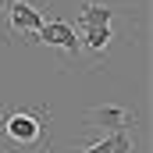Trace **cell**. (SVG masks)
<instances>
[{
	"instance_id": "6da1fadb",
	"label": "cell",
	"mask_w": 153,
	"mask_h": 153,
	"mask_svg": "<svg viewBox=\"0 0 153 153\" xmlns=\"http://www.w3.org/2000/svg\"><path fill=\"white\" fill-rule=\"evenodd\" d=\"M50 107L18 103L0 111V153H50Z\"/></svg>"
},
{
	"instance_id": "7a4b0ae2",
	"label": "cell",
	"mask_w": 153,
	"mask_h": 153,
	"mask_svg": "<svg viewBox=\"0 0 153 153\" xmlns=\"http://www.w3.org/2000/svg\"><path fill=\"white\" fill-rule=\"evenodd\" d=\"M50 18H53L50 0H4V7H0V39L18 36L25 43H36Z\"/></svg>"
},
{
	"instance_id": "3957f363",
	"label": "cell",
	"mask_w": 153,
	"mask_h": 153,
	"mask_svg": "<svg viewBox=\"0 0 153 153\" xmlns=\"http://www.w3.org/2000/svg\"><path fill=\"white\" fill-rule=\"evenodd\" d=\"M128 25H103V29H75L78 36V61H85V64H103L111 53H114L117 46L128 39Z\"/></svg>"
},
{
	"instance_id": "277c9868",
	"label": "cell",
	"mask_w": 153,
	"mask_h": 153,
	"mask_svg": "<svg viewBox=\"0 0 153 153\" xmlns=\"http://www.w3.org/2000/svg\"><path fill=\"white\" fill-rule=\"evenodd\" d=\"M139 125V114L125 103H103V107H89L85 111V128H96V132H135Z\"/></svg>"
},
{
	"instance_id": "5b68a950",
	"label": "cell",
	"mask_w": 153,
	"mask_h": 153,
	"mask_svg": "<svg viewBox=\"0 0 153 153\" xmlns=\"http://www.w3.org/2000/svg\"><path fill=\"white\" fill-rule=\"evenodd\" d=\"M128 18V11L114 0H82L75 29H103V25H121Z\"/></svg>"
},
{
	"instance_id": "8992f818",
	"label": "cell",
	"mask_w": 153,
	"mask_h": 153,
	"mask_svg": "<svg viewBox=\"0 0 153 153\" xmlns=\"http://www.w3.org/2000/svg\"><path fill=\"white\" fill-rule=\"evenodd\" d=\"M36 43H46V46L64 50L71 61L78 57V36H75V25H71V22H64V18H50V22L43 25V32H39Z\"/></svg>"
},
{
	"instance_id": "52a82bcc",
	"label": "cell",
	"mask_w": 153,
	"mask_h": 153,
	"mask_svg": "<svg viewBox=\"0 0 153 153\" xmlns=\"http://www.w3.org/2000/svg\"><path fill=\"white\" fill-rule=\"evenodd\" d=\"M71 153H114V139L103 135V139H96L93 146H82V150H71Z\"/></svg>"
}]
</instances>
